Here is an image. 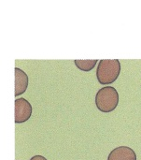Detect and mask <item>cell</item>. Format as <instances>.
I'll use <instances>...</instances> for the list:
<instances>
[{"instance_id": "cell-5", "label": "cell", "mask_w": 141, "mask_h": 160, "mask_svg": "<svg viewBox=\"0 0 141 160\" xmlns=\"http://www.w3.org/2000/svg\"><path fill=\"white\" fill-rule=\"evenodd\" d=\"M29 79L27 74L19 68H15V97L22 95L28 87Z\"/></svg>"}, {"instance_id": "cell-1", "label": "cell", "mask_w": 141, "mask_h": 160, "mask_svg": "<svg viewBox=\"0 0 141 160\" xmlns=\"http://www.w3.org/2000/svg\"><path fill=\"white\" fill-rule=\"evenodd\" d=\"M121 73V63L118 59H103L99 62L96 69V78L100 84L113 83Z\"/></svg>"}, {"instance_id": "cell-3", "label": "cell", "mask_w": 141, "mask_h": 160, "mask_svg": "<svg viewBox=\"0 0 141 160\" xmlns=\"http://www.w3.org/2000/svg\"><path fill=\"white\" fill-rule=\"evenodd\" d=\"M32 115V105L25 98L15 100V123L22 124L30 119Z\"/></svg>"}, {"instance_id": "cell-4", "label": "cell", "mask_w": 141, "mask_h": 160, "mask_svg": "<svg viewBox=\"0 0 141 160\" xmlns=\"http://www.w3.org/2000/svg\"><path fill=\"white\" fill-rule=\"evenodd\" d=\"M108 160H137V155L130 147L119 146L109 153Z\"/></svg>"}, {"instance_id": "cell-7", "label": "cell", "mask_w": 141, "mask_h": 160, "mask_svg": "<svg viewBox=\"0 0 141 160\" xmlns=\"http://www.w3.org/2000/svg\"><path fill=\"white\" fill-rule=\"evenodd\" d=\"M30 160H47V158H44V157H42V156H35V157H33Z\"/></svg>"}, {"instance_id": "cell-6", "label": "cell", "mask_w": 141, "mask_h": 160, "mask_svg": "<svg viewBox=\"0 0 141 160\" xmlns=\"http://www.w3.org/2000/svg\"><path fill=\"white\" fill-rule=\"evenodd\" d=\"M97 60H75V66L82 71H91L96 66Z\"/></svg>"}, {"instance_id": "cell-2", "label": "cell", "mask_w": 141, "mask_h": 160, "mask_svg": "<svg viewBox=\"0 0 141 160\" xmlns=\"http://www.w3.org/2000/svg\"><path fill=\"white\" fill-rule=\"evenodd\" d=\"M119 104V93L112 86H106L96 93L95 105L96 108L104 112H111L114 111Z\"/></svg>"}]
</instances>
